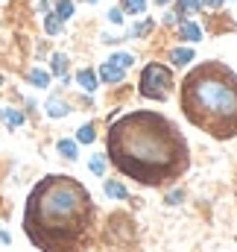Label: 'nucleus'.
<instances>
[{
  "instance_id": "1",
  "label": "nucleus",
  "mask_w": 237,
  "mask_h": 252,
  "mask_svg": "<svg viewBox=\"0 0 237 252\" xmlns=\"http://www.w3.org/2000/svg\"><path fill=\"white\" fill-rule=\"evenodd\" d=\"M106 158L144 188H167L190 167V147L178 126L158 112H129L106 132Z\"/></svg>"
},
{
  "instance_id": "2",
  "label": "nucleus",
  "mask_w": 237,
  "mask_h": 252,
  "mask_svg": "<svg viewBox=\"0 0 237 252\" xmlns=\"http://www.w3.org/2000/svg\"><path fill=\"white\" fill-rule=\"evenodd\" d=\"M97 229V202L79 179L50 173L24 205V232L41 252H88Z\"/></svg>"
},
{
  "instance_id": "3",
  "label": "nucleus",
  "mask_w": 237,
  "mask_h": 252,
  "mask_svg": "<svg viewBox=\"0 0 237 252\" xmlns=\"http://www.w3.org/2000/svg\"><path fill=\"white\" fill-rule=\"evenodd\" d=\"M178 106L208 138H237V73L226 62H199L178 85Z\"/></svg>"
},
{
  "instance_id": "4",
  "label": "nucleus",
  "mask_w": 237,
  "mask_h": 252,
  "mask_svg": "<svg viewBox=\"0 0 237 252\" xmlns=\"http://www.w3.org/2000/svg\"><path fill=\"white\" fill-rule=\"evenodd\" d=\"M173 88H176V82H173V73H170L167 64L152 62L141 70L138 94H141L144 100H158V103H164V100L173 94Z\"/></svg>"
},
{
  "instance_id": "5",
  "label": "nucleus",
  "mask_w": 237,
  "mask_h": 252,
  "mask_svg": "<svg viewBox=\"0 0 237 252\" xmlns=\"http://www.w3.org/2000/svg\"><path fill=\"white\" fill-rule=\"evenodd\" d=\"M100 76H103V82H120L123 79V67H118V64H103L100 67Z\"/></svg>"
},
{
  "instance_id": "6",
  "label": "nucleus",
  "mask_w": 237,
  "mask_h": 252,
  "mask_svg": "<svg viewBox=\"0 0 237 252\" xmlns=\"http://www.w3.org/2000/svg\"><path fill=\"white\" fill-rule=\"evenodd\" d=\"M178 32H181V38H184V41H199V38H202V30H199L196 24H181V27H178Z\"/></svg>"
},
{
  "instance_id": "7",
  "label": "nucleus",
  "mask_w": 237,
  "mask_h": 252,
  "mask_svg": "<svg viewBox=\"0 0 237 252\" xmlns=\"http://www.w3.org/2000/svg\"><path fill=\"white\" fill-rule=\"evenodd\" d=\"M202 9V0H178L176 15H187V12H199Z\"/></svg>"
},
{
  "instance_id": "8",
  "label": "nucleus",
  "mask_w": 237,
  "mask_h": 252,
  "mask_svg": "<svg viewBox=\"0 0 237 252\" xmlns=\"http://www.w3.org/2000/svg\"><path fill=\"white\" fill-rule=\"evenodd\" d=\"M76 79H79V85H82L85 91H94V88H97V79H94V73H91V70H79V73H76Z\"/></svg>"
},
{
  "instance_id": "9",
  "label": "nucleus",
  "mask_w": 237,
  "mask_h": 252,
  "mask_svg": "<svg viewBox=\"0 0 237 252\" xmlns=\"http://www.w3.org/2000/svg\"><path fill=\"white\" fill-rule=\"evenodd\" d=\"M106 193L115 196V199H126V188L120 182H106Z\"/></svg>"
},
{
  "instance_id": "10",
  "label": "nucleus",
  "mask_w": 237,
  "mask_h": 252,
  "mask_svg": "<svg viewBox=\"0 0 237 252\" xmlns=\"http://www.w3.org/2000/svg\"><path fill=\"white\" fill-rule=\"evenodd\" d=\"M190 59H193L190 50H173V53H170V62L173 64H184V62H190Z\"/></svg>"
},
{
  "instance_id": "11",
  "label": "nucleus",
  "mask_w": 237,
  "mask_h": 252,
  "mask_svg": "<svg viewBox=\"0 0 237 252\" xmlns=\"http://www.w3.org/2000/svg\"><path fill=\"white\" fill-rule=\"evenodd\" d=\"M76 138H79L82 144H91V141H94V126H91V124H85L82 129H79V132H76Z\"/></svg>"
},
{
  "instance_id": "12",
  "label": "nucleus",
  "mask_w": 237,
  "mask_h": 252,
  "mask_svg": "<svg viewBox=\"0 0 237 252\" xmlns=\"http://www.w3.org/2000/svg\"><path fill=\"white\" fill-rule=\"evenodd\" d=\"M59 153H64V158H76V147L70 141H59Z\"/></svg>"
},
{
  "instance_id": "13",
  "label": "nucleus",
  "mask_w": 237,
  "mask_h": 252,
  "mask_svg": "<svg viewBox=\"0 0 237 252\" xmlns=\"http://www.w3.org/2000/svg\"><path fill=\"white\" fill-rule=\"evenodd\" d=\"M50 115H53V118L67 115V106H64V103H59V100H50Z\"/></svg>"
},
{
  "instance_id": "14",
  "label": "nucleus",
  "mask_w": 237,
  "mask_h": 252,
  "mask_svg": "<svg viewBox=\"0 0 237 252\" xmlns=\"http://www.w3.org/2000/svg\"><path fill=\"white\" fill-rule=\"evenodd\" d=\"M70 9H73V3H70V0H61L59 6H56V12H59L61 21H64V18H70Z\"/></svg>"
},
{
  "instance_id": "15",
  "label": "nucleus",
  "mask_w": 237,
  "mask_h": 252,
  "mask_svg": "<svg viewBox=\"0 0 237 252\" xmlns=\"http://www.w3.org/2000/svg\"><path fill=\"white\" fill-rule=\"evenodd\" d=\"M132 62H135V59H132L129 53H118V56L112 59V64H118V67H129V64H132Z\"/></svg>"
},
{
  "instance_id": "16",
  "label": "nucleus",
  "mask_w": 237,
  "mask_h": 252,
  "mask_svg": "<svg viewBox=\"0 0 237 252\" xmlns=\"http://www.w3.org/2000/svg\"><path fill=\"white\" fill-rule=\"evenodd\" d=\"M30 79H32L38 88H44V85H47V73H41V70H30Z\"/></svg>"
},
{
  "instance_id": "17",
  "label": "nucleus",
  "mask_w": 237,
  "mask_h": 252,
  "mask_svg": "<svg viewBox=\"0 0 237 252\" xmlns=\"http://www.w3.org/2000/svg\"><path fill=\"white\" fill-rule=\"evenodd\" d=\"M123 6H126L129 12H144V9H147L144 0H123Z\"/></svg>"
},
{
  "instance_id": "18",
  "label": "nucleus",
  "mask_w": 237,
  "mask_h": 252,
  "mask_svg": "<svg viewBox=\"0 0 237 252\" xmlns=\"http://www.w3.org/2000/svg\"><path fill=\"white\" fill-rule=\"evenodd\" d=\"M3 121H6V124H9V126H18V124H21V121H24V118H21L18 112H3Z\"/></svg>"
},
{
  "instance_id": "19",
  "label": "nucleus",
  "mask_w": 237,
  "mask_h": 252,
  "mask_svg": "<svg viewBox=\"0 0 237 252\" xmlns=\"http://www.w3.org/2000/svg\"><path fill=\"white\" fill-rule=\"evenodd\" d=\"M64 67H67V59L64 56H53V70L56 73H64Z\"/></svg>"
},
{
  "instance_id": "20",
  "label": "nucleus",
  "mask_w": 237,
  "mask_h": 252,
  "mask_svg": "<svg viewBox=\"0 0 237 252\" xmlns=\"http://www.w3.org/2000/svg\"><path fill=\"white\" fill-rule=\"evenodd\" d=\"M47 32H59V18H47Z\"/></svg>"
},
{
  "instance_id": "21",
  "label": "nucleus",
  "mask_w": 237,
  "mask_h": 252,
  "mask_svg": "<svg viewBox=\"0 0 237 252\" xmlns=\"http://www.w3.org/2000/svg\"><path fill=\"white\" fill-rule=\"evenodd\" d=\"M91 167H94V173H103V161H100V158H94Z\"/></svg>"
},
{
  "instance_id": "22",
  "label": "nucleus",
  "mask_w": 237,
  "mask_h": 252,
  "mask_svg": "<svg viewBox=\"0 0 237 252\" xmlns=\"http://www.w3.org/2000/svg\"><path fill=\"white\" fill-rule=\"evenodd\" d=\"M202 3H205V6H211V9H217V6H220L223 0H202Z\"/></svg>"
},
{
  "instance_id": "23",
  "label": "nucleus",
  "mask_w": 237,
  "mask_h": 252,
  "mask_svg": "<svg viewBox=\"0 0 237 252\" xmlns=\"http://www.w3.org/2000/svg\"><path fill=\"white\" fill-rule=\"evenodd\" d=\"M155 3H158V6H164V3H170V0H155Z\"/></svg>"
},
{
  "instance_id": "24",
  "label": "nucleus",
  "mask_w": 237,
  "mask_h": 252,
  "mask_svg": "<svg viewBox=\"0 0 237 252\" xmlns=\"http://www.w3.org/2000/svg\"><path fill=\"white\" fill-rule=\"evenodd\" d=\"M88 3H97V0H88Z\"/></svg>"
}]
</instances>
